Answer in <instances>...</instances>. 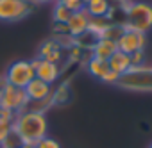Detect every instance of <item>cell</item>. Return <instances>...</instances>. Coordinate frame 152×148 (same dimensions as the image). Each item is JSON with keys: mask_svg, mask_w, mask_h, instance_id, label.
I'll use <instances>...</instances> for the list:
<instances>
[{"mask_svg": "<svg viewBox=\"0 0 152 148\" xmlns=\"http://www.w3.org/2000/svg\"><path fill=\"white\" fill-rule=\"evenodd\" d=\"M118 88L138 93H152V68L150 66H132L127 73L118 79Z\"/></svg>", "mask_w": 152, "mask_h": 148, "instance_id": "cell-3", "label": "cell"}, {"mask_svg": "<svg viewBox=\"0 0 152 148\" xmlns=\"http://www.w3.org/2000/svg\"><path fill=\"white\" fill-rule=\"evenodd\" d=\"M116 43H118V50L120 52H124L127 55H132L136 52H143L145 50V46H147V34L125 29V32L122 34V38Z\"/></svg>", "mask_w": 152, "mask_h": 148, "instance_id": "cell-7", "label": "cell"}, {"mask_svg": "<svg viewBox=\"0 0 152 148\" xmlns=\"http://www.w3.org/2000/svg\"><path fill=\"white\" fill-rule=\"evenodd\" d=\"M7 82H6V79H4V75H0V91L4 89V86H6Z\"/></svg>", "mask_w": 152, "mask_h": 148, "instance_id": "cell-25", "label": "cell"}, {"mask_svg": "<svg viewBox=\"0 0 152 148\" xmlns=\"http://www.w3.org/2000/svg\"><path fill=\"white\" fill-rule=\"evenodd\" d=\"M145 50L143 52H136V54H132L131 55V64L132 66H145Z\"/></svg>", "mask_w": 152, "mask_h": 148, "instance_id": "cell-22", "label": "cell"}, {"mask_svg": "<svg viewBox=\"0 0 152 148\" xmlns=\"http://www.w3.org/2000/svg\"><path fill=\"white\" fill-rule=\"evenodd\" d=\"M90 50H91L93 57L102 59V61H109V57L118 50V43L113 39H107V38H99V39H95V43L91 45Z\"/></svg>", "mask_w": 152, "mask_h": 148, "instance_id": "cell-11", "label": "cell"}, {"mask_svg": "<svg viewBox=\"0 0 152 148\" xmlns=\"http://www.w3.org/2000/svg\"><path fill=\"white\" fill-rule=\"evenodd\" d=\"M124 25L129 30L147 34L152 29V4L148 2H131L124 11Z\"/></svg>", "mask_w": 152, "mask_h": 148, "instance_id": "cell-2", "label": "cell"}, {"mask_svg": "<svg viewBox=\"0 0 152 148\" xmlns=\"http://www.w3.org/2000/svg\"><path fill=\"white\" fill-rule=\"evenodd\" d=\"M68 98H70L68 84H63V86H59V89L52 91V105H56V104H61L63 100H68Z\"/></svg>", "mask_w": 152, "mask_h": 148, "instance_id": "cell-18", "label": "cell"}, {"mask_svg": "<svg viewBox=\"0 0 152 148\" xmlns=\"http://www.w3.org/2000/svg\"><path fill=\"white\" fill-rule=\"evenodd\" d=\"M150 68H152V66H150Z\"/></svg>", "mask_w": 152, "mask_h": 148, "instance_id": "cell-30", "label": "cell"}, {"mask_svg": "<svg viewBox=\"0 0 152 148\" xmlns=\"http://www.w3.org/2000/svg\"><path fill=\"white\" fill-rule=\"evenodd\" d=\"M61 4H64L72 13H77V11H84V0H59Z\"/></svg>", "mask_w": 152, "mask_h": 148, "instance_id": "cell-19", "label": "cell"}, {"mask_svg": "<svg viewBox=\"0 0 152 148\" xmlns=\"http://www.w3.org/2000/svg\"><path fill=\"white\" fill-rule=\"evenodd\" d=\"M23 91H25V95H27V98H29V102H39V100H48L50 96H52V86L50 84H47V82H43V81H39V79H32L25 88H23Z\"/></svg>", "mask_w": 152, "mask_h": 148, "instance_id": "cell-9", "label": "cell"}, {"mask_svg": "<svg viewBox=\"0 0 152 148\" xmlns=\"http://www.w3.org/2000/svg\"><path fill=\"white\" fill-rule=\"evenodd\" d=\"M32 68H34V75L36 79L47 82V84H56L61 77V68L59 64L56 62H50V61H45V59H39V57H34L31 61Z\"/></svg>", "mask_w": 152, "mask_h": 148, "instance_id": "cell-8", "label": "cell"}, {"mask_svg": "<svg viewBox=\"0 0 152 148\" xmlns=\"http://www.w3.org/2000/svg\"><path fill=\"white\" fill-rule=\"evenodd\" d=\"M38 57L59 64L61 59H63V48H61L59 41H57V39H48V41H45V43L39 46V50H38Z\"/></svg>", "mask_w": 152, "mask_h": 148, "instance_id": "cell-12", "label": "cell"}, {"mask_svg": "<svg viewBox=\"0 0 152 148\" xmlns=\"http://www.w3.org/2000/svg\"><path fill=\"white\" fill-rule=\"evenodd\" d=\"M118 79H120L118 73H115V71H111V70H109V71L106 73V77L102 79V82H104V84H116V82H118Z\"/></svg>", "mask_w": 152, "mask_h": 148, "instance_id": "cell-23", "label": "cell"}, {"mask_svg": "<svg viewBox=\"0 0 152 148\" xmlns=\"http://www.w3.org/2000/svg\"><path fill=\"white\" fill-rule=\"evenodd\" d=\"M13 130L23 139L25 144H36L48 134V120L43 112L25 109L16 112L13 120Z\"/></svg>", "mask_w": 152, "mask_h": 148, "instance_id": "cell-1", "label": "cell"}, {"mask_svg": "<svg viewBox=\"0 0 152 148\" xmlns=\"http://www.w3.org/2000/svg\"><path fill=\"white\" fill-rule=\"evenodd\" d=\"M107 64H109V70L115 71V73H118L120 77L132 68V64H131V55H127V54H124V52H120V50H116V52L109 57Z\"/></svg>", "mask_w": 152, "mask_h": 148, "instance_id": "cell-13", "label": "cell"}, {"mask_svg": "<svg viewBox=\"0 0 152 148\" xmlns=\"http://www.w3.org/2000/svg\"><path fill=\"white\" fill-rule=\"evenodd\" d=\"M88 2H90V0H84V4H88Z\"/></svg>", "mask_w": 152, "mask_h": 148, "instance_id": "cell-28", "label": "cell"}, {"mask_svg": "<svg viewBox=\"0 0 152 148\" xmlns=\"http://www.w3.org/2000/svg\"><path fill=\"white\" fill-rule=\"evenodd\" d=\"M88 23H90V16L86 11H77L73 13L72 18L66 23V32L72 38H81L88 32Z\"/></svg>", "mask_w": 152, "mask_h": 148, "instance_id": "cell-10", "label": "cell"}, {"mask_svg": "<svg viewBox=\"0 0 152 148\" xmlns=\"http://www.w3.org/2000/svg\"><path fill=\"white\" fill-rule=\"evenodd\" d=\"M148 148H152V143H150V144H148Z\"/></svg>", "mask_w": 152, "mask_h": 148, "instance_id": "cell-29", "label": "cell"}, {"mask_svg": "<svg viewBox=\"0 0 152 148\" xmlns=\"http://www.w3.org/2000/svg\"><path fill=\"white\" fill-rule=\"evenodd\" d=\"M124 2H127V0H111V4H116V6H120V4H124Z\"/></svg>", "mask_w": 152, "mask_h": 148, "instance_id": "cell-26", "label": "cell"}, {"mask_svg": "<svg viewBox=\"0 0 152 148\" xmlns=\"http://www.w3.org/2000/svg\"><path fill=\"white\" fill-rule=\"evenodd\" d=\"M22 148H34V144H23Z\"/></svg>", "mask_w": 152, "mask_h": 148, "instance_id": "cell-27", "label": "cell"}, {"mask_svg": "<svg viewBox=\"0 0 152 148\" xmlns=\"http://www.w3.org/2000/svg\"><path fill=\"white\" fill-rule=\"evenodd\" d=\"M32 4H38V6H48V4H56L57 0H31Z\"/></svg>", "mask_w": 152, "mask_h": 148, "instance_id": "cell-24", "label": "cell"}, {"mask_svg": "<svg viewBox=\"0 0 152 148\" xmlns=\"http://www.w3.org/2000/svg\"><path fill=\"white\" fill-rule=\"evenodd\" d=\"M25 143H23V139L15 132V130H11L9 134H7V137L4 139V143H2V146L0 148H22Z\"/></svg>", "mask_w": 152, "mask_h": 148, "instance_id": "cell-17", "label": "cell"}, {"mask_svg": "<svg viewBox=\"0 0 152 148\" xmlns=\"http://www.w3.org/2000/svg\"><path fill=\"white\" fill-rule=\"evenodd\" d=\"M13 130V123L11 121H6V120H0V146H2L4 139L7 137V134Z\"/></svg>", "mask_w": 152, "mask_h": 148, "instance_id": "cell-21", "label": "cell"}, {"mask_svg": "<svg viewBox=\"0 0 152 148\" xmlns=\"http://www.w3.org/2000/svg\"><path fill=\"white\" fill-rule=\"evenodd\" d=\"M72 11L64 6V4H61L59 0L54 4V9H52V18H54V23L56 25H66L68 23V20L72 18Z\"/></svg>", "mask_w": 152, "mask_h": 148, "instance_id": "cell-16", "label": "cell"}, {"mask_svg": "<svg viewBox=\"0 0 152 148\" xmlns=\"http://www.w3.org/2000/svg\"><path fill=\"white\" fill-rule=\"evenodd\" d=\"M32 11L31 0H0V22L16 23L25 20Z\"/></svg>", "mask_w": 152, "mask_h": 148, "instance_id": "cell-4", "label": "cell"}, {"mask_svg": "<svg viewBox=\"0 0 152 148\" xmlns=\"http://www.w3.org/2000/svg\"><path fill=\"white\" fill-rule=\"evenodd\" d=\"M111 7H113L111 0H90L84 6V11L91 18H106L107 13L111 11Z\"/></svg>", "mask_w": 152, "mask_h": 148, "instance_id": "cell-14", "label": "cell"}, {"mask_svg": "<svg viewBox=\"0 0 152 148\" xmlns=\"http://www.w3.org/2000/svg\"><path fill=\"white\" fill-rule=\"evenodd\" d=\"M86 68H88V73H90V75L95 77V79H99V81H102V79L106 77V73L109 71V64H107V61L97 59V57H93V55L88 59Z\"/></svg>", "mask_w": 152, "mask_h": 148, "instance_id": "cell-15", "label": "cell"}, {"mask_svg": "<svg viewBox=\"0 0 152 148\" xmlns=\"http://www.w3.org/2000/svg\"><path fill=\"white\" fill-rule=\"evenodd\" d=\"M27 104H29V98L22 88H15V86L6 84L4 89L0 91V107L2 109H7V111L16 114V112L25 111Z\"/></svg>", "mask_w": 152, "mask_h": 148, "instance_id": "cell-6", "label": "cell"}, {"mask_svg": "<svg viewBox=\"0 0 152 148\" xmlns=\"http://www.w3.org/2000/svg\"><path fill=\"white\" fill-rule=\"evenodd\" d=\"M34 148H61V144L54 139V137H48V136H45L43 139H39L36 144H34Z\"/></svg>", "mask_w": 152, "mask_h": 148, "instance_id": "cell-20", "label": "cell"}, {"mask_svg": "<svg viewBox=\"0 0 152 148\" xmlns=\"http://www.w3.org/2000/svg\"><path fill=\"white\" fill-rule=\"evenodd\" d=\"M34 68L31 64V61H15L13 64L7 66L6 73H4V79L9 86L15 88H25L32 79H34Z\"/></svg>", "mask_w": 152, "mask_h": 148, "instance_id": "cell-5", "label": "cell"}]
</instances>
